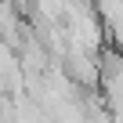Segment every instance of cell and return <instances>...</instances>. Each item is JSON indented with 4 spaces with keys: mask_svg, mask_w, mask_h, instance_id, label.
<instances>
[{
    "mask_svg": "<svg viewBox=\"0 0 123 123\" xmlns=\"http://www.w3.org/2000/svg\"><path fill=\"white\" fill-rule=\"evenodd\" d=\"M69 69H73V80L83 83V87H98V65L87 51H73L69 54Z\"/></svg>",
    "mask_w": 123,
    "mask_h": 123,
    "instance_id": "cell-1",
    "label": "cell"
},
{
    "mask_svg": "<svg viewBox=\"0 0 123 123\" xmlns=\"http://www.w3.org/2000/svg\"><path fill=\"white\" fill-rule=\"evenodd\" d=\"M0 33L4 36H15L18 33V18H15V7L7 0H0Z\"/></svg>",
    "mask_w": 123,
    "mask_h": 123,
    "instance_id": "cell-2",
    "label": "cell"
}]
</instances>
